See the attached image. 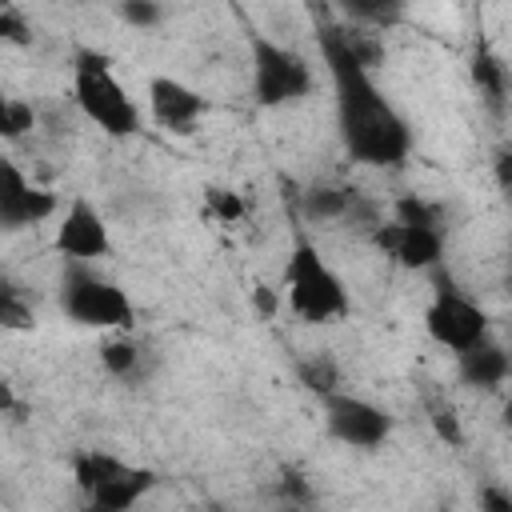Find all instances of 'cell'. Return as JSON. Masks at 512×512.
Segmentation results:
<instances>
[{"mask_svg":"<svg viewBox=\"0 0 512 512\" xmlns=\"http://www.w3.org/2000/svg\"><path fill=\"white\" fill-rule=\"evenodd\" d=\"M336 8H340L356 28H376V32H384V28L400 24L408 0H336Z\"/></svg>","mask_w":512,"mask_h":512,"instance_id":"2e32d148","label":"cell"},{"mask_svg":"<svg viewBox=\"0 0 512 512\" xmlns=\"http://www.w3.org/2000/svg\"><path fill=\"white\" fill-rule=\"evenodd\" d=\"M480 508L488 512H512V492H500V488H480Z\"/></svg>","mask_w":512,"mask_h":512,"instance_id":"484cf974","label":"cell"},{"mask_svg":"<svg viewBox=\"0 0 512 512\" xmlns=\"http://www.w3.org/2000/svg\"><path fill=\"white\" fill-rule=\"evenodd\" d=\"M252 304L260 308V316H272V312H276V296H272V288H268V284H256Z\"/></svg>","mask_w":512,"mask_h":512,"instance_id":"4316f807","label":"cell"},{"mask_svg":"<svg viewBox=\"0 0 512 512\" xmlns=\"http://www.w3.org/2000/svg\"><path fill=\"white\" fill-rule=\"evenodd\" d=\"M312 88V64L296 48L276 44L268 36H252V96L260 108L300 104L304 96H312Z\"/></svg>","mask_w":512,"mask_h":512,"instance_id":"8992f818","label":"cell"},{"mask_svg":"<svg viewBox=\"0 0 512 512\" xmlns=\"http://www.w3.org/2000/svg\"><path fill=\"white\" fill-rule=\"evenodd\" d=\"M472 80L480 84V92H488V100H500L504 96V68L488 52H476L472 56Z\"/></svg>","mask_w":512,"mask_h":512,"instance_id":"44dd1931","label":"cell"},{"mask_svg":"<svg viewBox=\"0 0 512 512\" xmlns=\"http://www.w3.org/2000/svg\"><path fill=\"white\" fill-rule=\"evenodd\" d=\"M0 40H8V44H16V48H28V44H32V24L20 16L16 4H4V8H0Z\"/></svg>","mask_w":512,"mask_h":512,"instance_id":"603a6c76","label":"cell"},{"mask_svg":"<svg viewBox=\"0 0 512 512\" xmlns=\"http://www.w3.org/2000/svg\"><path fill=\"white\" fill-rule=\"evenodd\" d=\"M204 108L208 104L192 84H184L176 76H152L148 80V112L164 132L192 136L200 128V120H204Z\"/></svg>","mask_w":512,"mask_h":512,"instance_id":"7c38bea8","label":"cell"},{"mask_svg":"<svg viewBox=\"0 0 512 512\" xmlns=\"http://www.w3.org/2000/svg\"><path fill=\"white\" fill-rule=\"evenodd\" d=\"M284 296H288L292 316L304 324H336L352 312L344 280L320 256V248L304 236L292 244L288 260H284Z\"/></svg>","mask_w":512,"mask_h":512,"instance_id":"7a4b0ae2","label":"cell"},{"mask_svg":"<svg viewBox=\"0 0 512 512\" xmlns=\"http://www.w3.org/2000/svg\"><path fill=\"white\" fill-rule=\"evenodd\" d=\"M296 376H300V384H304L308 392H316V396H328V392L340 388V364H336L328 352L304 356V360L296 364Z\"/></svg>","mask_w":512,"mask_h":512,"instance_id":"e0dca14e","label":"cell"},{"mask_svg":"<svg viewBox=\"0 0 512 512\" xmlns=\"http://www.w3.org/2000/svg\"><path fill=\"white\" fill-rule=\"evenodd\" d=\"M356 200H360L356 188H344V184H316V188L304 192V216H308V220H336V224H348Z\"/></svg>","mask_w":512,"mask_h":512,"instance_id":"9a60e30c","label":"cell"},{"mask_svg":"<svg viewBox=\"0 0 512 512\" xmlns=\"http://www.w3.org/2000/svg\"><path fill=\"white\" fill-rule=\"evenodd\" d=\"M72 476H76V488L84 492V500L96 504V508H108V512H124V508L140 504L152 492V484H156L152 468L128 464V460L108 456L100 448L76 452Z\"/></svg>","mask_w":512,"mask_h":512,"instance_id":"5b68a950","label":"cell"},{"mask_svg":"<svg viewBox=\"0 0 512 512\" xmlns=\"http://www.w3.org/2000/svg\"><path fill=\"white\" fill-rule=\"evenodd\" d=\"M60 308L72 324L96 328V332H124V328H132V316H136L128 292L116 280H108L104 272H96V264H88V260L64 264Z\"/></svg>","mask_w":512,"mask_h":512,"instance_id":"277c9868","label":"cell"},{"mask_svg":"<svg viewBox=\"0 0 512 512\" xmlns=\"http://www.w3.org/2000/svg\"><path fill=\"white\" fill-rule=\"evenodd\" d=\"M392 216L404 220V224H440V212L428 200H420V196H400L392 204Z\"/></svg>","mask_w":512,"mask_h":512,"instance_id":"cb8c5ba5","label":"cell"},{"mask_svg":"<svg viewBox=\"0 0 512 512\" xmlns=\"http://www.w3.org/2000/svg\"><path fill=\"white\" fill-rule=\"evenodd\" d=\"M72 96L76 108L112 140H128L140 132V108L128 96V88L116 80L108 56L80 48L72 56Z\"/></svg>","mask_w":512,"mask_h":512,"instance_id":"3957f363","label":"cell"},{"mask_svg":"<svg viewBox=\"0 0 512 512\" xmlns=\"http://www.w3.org/2000/svg\"><path fill=\"white\" fill-rule=\"evenodd\" d=\"M120 16H124L132 28L148 32V28H156V24L164 20V4H160V0H120Z\"/></svg>","mask_w":512,"mask_h":512,"instance_id":"7402d4cb","label":"cell"},{"mask_svg":"<svg viewBox=\"0 0 512 512\" xmlns=\"http://www.w3.org/2000/svg\"><path fill=\"white\" fill-rule=\"evenodd\" d=\"M496 180H500V188L512 196V152H500V156H496Z\"/></svg>","mask_w":512,"mask_h":512,"instance_id":"83f0119b","label":"cell"},{"mask_svg":"<svg viewBox=\"0 0 512 512\" xmlns=\"http://www.w3.org/2000/svg\"><path fill=\"white\" fill-rule=\"evenodd\" d=\"M456 376L468 388L496 392V388H504L512 380V352L500 340L484 336V340L468 344L464 352H456Z\"/></svg>","mask_w":512,"mask_h":512,"instance_id":"4fadbf2b","label":"cell"},{"mask_svg":"<svg viewBox=\"0 0 512 512\" xmlns=\"http://www.w3.org/2000/svg\"><path fill=\"white\" fill-rule=\"evenodd\" d=\"M424 328H428V336H432L440 348L464 352L468 344H476V340L488 336V312H484L472 296H464L452 280L440 276L436 296H432V304L424 308Z\"/></svg>","mask_w":512,"mask_h":512,"instance_id":"ba28073f","label":"cell"},{"mask_svg":"<svg viewBox=\"0 0 512 512\" xmlns=\"http://www.w3.org/2000/svg\"><path fill=\"white\" fill-rule=\"evenodd\" d=\"M100 364H104V372L108 376H116V380H140L144 372H148V352H144V344L140 340H132L128 336V328L124 332H112V336H104L100 340Z\"/></svg>","mask_w":512,"mask_h":512,"instance_id":"5bb4252c","label":"cell"},{"mask_svg":"<svg viewBox=\"0 0 512 512\" xmlns=\"http://www.w3.org/2000/svg\"><path fill=\"white\" fill-rule=\"evenodd\" d=\"M32 124H36V112H32L28 100H20V96L0 100V136H4V140H20V136H28Z\"/></svg>","mask_w":512,"mask_h":512,"instance_id":"d6986e66","label":"cell"},{"mask_svg":"<svg viewBox=\"0 0 512 512\" xmlns=\"http://www.w3.org/2000/svg\"><path fill=\"white\" fill-rule=\"evenodd\" d=\"M368 236H372V244L388 260H396L408 272H432L444 260V232H440V224H404V220L392 216L388 224L380 220Z\"/></svg>","mask_w":512,"mask_h":512,"instance_id":"9c48e42d","label":"cell"},{"mask_svg":"<svg viewBox=\"0 0 512 512\" xmlns=\"http://www.w3.org/2000/svg\"><path fill=\"white\" fill-rule=\"evenodd\" d=\"M56 196L40 184H32L16 160H0V224L8 232L32 228L48 216H56Z\"/></svg>","mask_w":512,"mask_h":512,"instance_id":"8fae6325","label":"cell"},{"mask_svg":"<svg viewBox=\"0 0 512 512\" xmlns=\"http://www.w3.org/2000/svg\"><path fill=\"white\" fill-rule=\"evenodd\" d=\"M56 252L64 260H104L112 252V236H108V220L100 216V208L88 196H72V204L64 208L60 224H56Z\"/></svg>","mask_w":512,"mask_h":512,"instance_id":"30bf717a","label":"cell"},{"mask_svg":"<svg viewBox=\"0 0 512 512\" xmlns=\"http://www.w3.org/2000/svg\"><path fill=\"white\" fill-rule=\"evenodd\" d=\"M432 428H436V436L444 440V444H464V432H460V416L452 412V408H444V404H436L432 408Z\"/></svg>","mask_w":512,"mask_h":512,"instance_id":"d4e9b609","label":"cell"},{"mask_svg":"<svg viewBox=\"0 0 512 512\" xmlns=\"http://www.w3.org/2000/svg\"><path fill=\"white\" fill-rule=\"evenodd\" d=\"M500 424L512 432V380L504 384V404H500Z\"/></svg>","mask_w":512,"mask_h":512,"instance_id":"f1b7e54d","label":"cell"},{"mask_svg":"<svg viewBox=\"0 0 512 512\" xmlns=\"http://www.w3.org/2000/svg\"><path fill=\"white\" fill-rule=\"evenodd\" d=\"M204 204H208V216L220 220V224H240L244 212H248L244 200H240V192L220 188V184H208V188H204Z\"/></svg>","mask_w":512,"mask_h":512,"instance_id":"ffe728a7","label":"cell"},{"mask_svg":"<svg viewBox=\"0 0 512 512\" xmlns=\"http://www.w3.org/2000/svg\"><path fill=\"white\" fill-rule=\"evenodd\" d=\"M0 324L8 332H32V324H36L32 300H24L12 280H4V288H0Z\"/></svg>","mask_w":512,"mask_h":512,"instance_id":"ac0fdd59","label":"cell"},{"mask_svg":"<svg viewBox=\"0 0 512 512\" xmlns=\"http://www.w3.org/2000/svg\"><path fill=\"white\" fill-rule=\"evenodd\" d=\"M320 408H324V432L344 444V448H356V452H372L380 448L388 436H392V416L388 408H380L376 400L368 396H356V392H328L320 396Z\"/></svg>","mask_w":512,"mask_h":512,"instance_id":"52a82bcc","label":"cell"},{"mask_svg":"<svg viewBox=\"0 0 512 512\" xmlns=\"http://www.w3.org/2000/svg\"><path fill=\"white\" fill-rule=\"evenodd\" d=\"M508 296H512V276H508Z\"/></svg>","mask_w":512,"mask_h":512,"instance_id":"f546056e","label":"cell"},{"mask_svg":"<svg viewBox=\"0 0 512 512\" xmlns=\"http://www.w3.org/2000/svg\"><path fill=\"white\" fill-rule=\"evenodd\" d=\"M320 52L332 80L336 132L344 152L368 168H400L412 152V128L400 108L380 92L372 64L352 48L344 28H324Z\"/></svg>","mask_w":512,"mask_h":512,"instance_id":"6da1fadb","label":"cell"}]
</instances>
